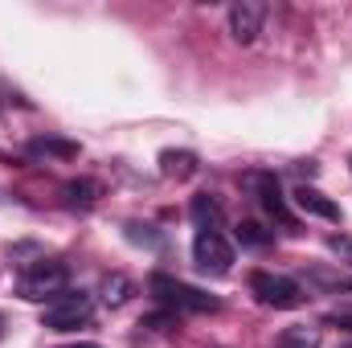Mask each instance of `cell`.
<instances>
[{"mask_svg": "<svg viewBox=\"0 0 352 348\" xmlns=\"http://www.w3.org/2000/svg\"><path fill=\"white\" fill-rule=\"evenodd\" d=\"M90 316H94L90 295L66 287L62 295H54V299L41 307V328H50V332H74V328L90 324Z\"/></svg>", "mask_w": 352, "mask_h": 348, "instance_id": "obj_1", "label": "cell"}, {"mask_svg": "<svg viewBox=\"0 0 352 348\" xmlns=\"http://www.w3.org/2000/svg\"><path fill=\"white\" fill-rule=\"evenodd\" d=\"M148 287H152L156 303H164L168 312H217V299H213V295H205V291L180 283V279L164 274V270H156V274L148 279Z\"/></svg>", "mask_w": 352, "mask_h": 348, "instance_id": "obj_2", "label": "cell"}, {"mask_svg": "<svg viewBox=\"0 0 352 348\" xmlns=\"http://www.w3.org/2000/svg\"><path fill=\"white\" fill-rule=\"evenodd\" d=\"M250 291H254V299L263 307H274V312H295V307L307 303L303 287L295 279H287V274H274V270H254L250 274Z\"/></svg>", "mask_w": 352, "mask_h": 348, "instance_id": "obj_3", "label": "cell"}, {"mask_svg": "<svg viewBox=\"0 0 352 348\" xmlns=\"http://www.w3.org/2000/svg\"><path fill=\"white\" fill-rule=\"evenodd\" d=\"M66 283H70V270H66V262L58 259H37L25 266V274H21V295L25 299H54V295H62L66 291Z\"/></svg>", "mask_w": 352, "mask_h": 348, "instance_id": "obj_4", "label": "cell"}, {"mask_svg": "<svg viewBox=\"0 0 352 348\" xmlns=\"http://www.w3.org/2000/svg\"><path fill=\"white\" fill-rule=\"evenodd\" d=\"M192 262H197V270H205V274H230V266H234V246H230V238H226L221 230H201V234L192 238Z\"/></svg>", "mask_w": 352, "mask_h": 348, "instance_id": "obj_5", "label": "cell"}, {"mask_svg": "<svg viewBox=\"0 0 352 348\" xmlns=\"http://www.w3.org/2000/svg\"><path fill=\"white\" fill-rule=\"evenodd\" d=\"M242 184L258 197V205H263L274 221H283L287 230L295 226V217H291V209H287V201H283V188H278L274 173H246V176H242Z\"/></svg>", "mask_w": 352, "mask_h": 348, "instance_id": "obj_6", "label": "cell"}, {"mask_svg": "<svg viewBox=\"0 0 352 348\" xmlns=\"http://www.w3.org/2000/svg\"><path fill=\"white\" fill-rule=\"evenodd\" d=\"M263 21H266V4L258 0H238L230 4V37L238 45H250L258 33H263Z\"/></svg>", "mask_w": 352, "mask_h": 348, "instance_id": "obj_7", "label": "cell"}, {"mask_svg": "<svg viewBox=\"0 0 352 348\" xmlns=\"http://www.w3.org/2000/svg\"><path fill=\"white\" fill-rule=\"evenodd\" d=\"M295 205L307 213V217H324V221H340V205L336 201H328L320 188H311V184H299L295 188Z\"/></svg>", "mask_w": 352, "mask_h": 348, "instance_id": "obj_8", "label": "cell"}, {"mask_svg": "<svg viewBox=\"0 0 352 348\" xmlns=\"http://www.w3.org/2000/svg\"><path fill=\"white\" fill-rule=\"evenodd\" d=\"M188 213H192V226H197V234L201 230H221V221H226V213H221V205L209 197V193H201V197H192V205H188Z\"/></svg>", "mask_w": 352, "mask_h": 348, "instance_id": "obj_9", "label": "cell"}, {"mask_svg": "<svg viewBox=\"0 0 352 348\" xmlns=\"http://www.w3.org/2000/svg\"><path fill=\"white\" fill-rule=\"evenodd\" d=\"M160 173L168 176V180H188V176L197 173V156L192 152H160Z\"/></svg>", "mask_w": 352, "mask_h": 348, "instance_id": "obj_10", "label": "cell"}, {"mask_svg": "<svg viewBox=\"0 0 352 348\" xmlns=\"http://www.w3.org/2000/svg\"><path fill=\"white\" fill-rule=\"evenodd\" d=\"M98 193H102V188H98V180H87V176H82V180H66V184H62V197H66L70 205H90V201H98Z\"/></svg>", "mask_w": 352, "mask_h": 348, "instance_id": "obj_11", "label": "cell"}, {"mask_svg": "<svg viewBox=\"0 0 352 348\" xmlns=\"http://www.w3.org/2000/svg\"><path fill=\"white\" fill-rule=\"evenodd\" d=\"M33 152L58 156V160H74V156H78V144H70V140H54V135H41V140H33Z\"/></svg>", "mask_w": 352, "mask_h": 348, "instance_id": "obj_12", "label": "cell"}, {"mask_svg": "<svg viewBox=\"0 0 352 348\" xmlns=\"http://www.w3.org/2000/svg\"><path fill=\"white\" fill-rule=\"evenodd\" d=\"M278 348H320V345H316V332H307V328H291V332H283Z\"/></svg>", "mask_w": 352, "mask_h": 348, "instance_id": "obj_13", "label": "cell"}, {"mask_svg": "<svg viewBox=\"0 0 352 348\" xmlns=\"http://www.w3.org/2000/svg\"><path fill=\"white\" fill-rule=\"evenodd\" d=\"M102 291H107V295H102L107 303H123V299H127V291H131V283H127L123 274H111V279L102 283Z\"/></svg>", "mask_w": 352, "mask_h": 348, "instance_id": "obj_14", "label": "cell"}, {"mask_svg": "<svg viewBox=\"0 0 352 348\" xmlns=\"http://www.w3.org/2000/svg\"><path fill=\"white\" fill-rule=\"evenodd\" d=\"M238 238H242L246 246H266V242H270V234H263V226H254V221H242V226H238Z\"/></svg>", "mask_w": 352, "mask_h": 348, "instance_id": "obj_15", "label": "cell"}, {"mask_svg": "<svg viewBox=\"0 0 352 348\" xmlns=\"http://www.w3.org/2000/svg\"><path fill=\"white\" fill-rule=\"evenodd\" d=\"M328 250H332V254H340V259L352 266V238H349V234H332V238H328Z\"/></svg>", "mask_w": 352, "mask_h": 348, "instance_id": "obj_16", "label": "cell"}, {"mask_svg": "<svg viewBox=\"0 0 352 348\" xmlns=\"http://www.w3.org/2000/svg\"><path fill=\"white\" fill-rule=\"evenodd\" d=\"M62 348H102V345H90V340H74V345H62Z\"/></svg>", "mask_w": 352, "mask_h": 348, "instance_id": "obj_17", "label": "cell"}, {"mask_svg": "<svg viewBox=\"0 0 352 348\" xmlns=\"http://www.w3.org/2000/svg\"><path fill=\"white\" fill-rule=\"evenodd\" d=\"M0 336H4V320H0Z\"/></svg>", "mask_w": 352, "mask_h": 348, "instance_id": "obj_18", "label": "cell"}]
</instances>
